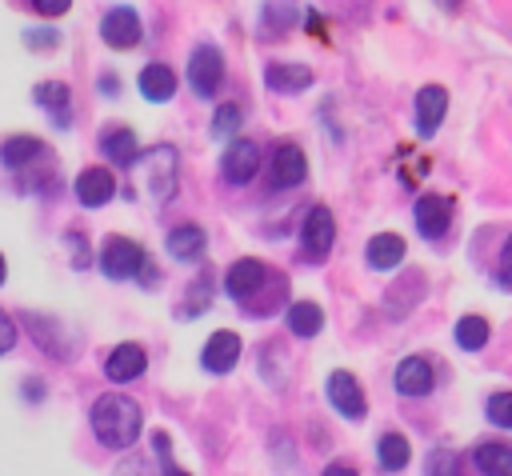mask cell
Listing matches in <instances>:
<instances>
[{"mask_svg": "<svg viewBox=\"0 0 512 476\" xmlns=\"http://www.w3.org/2000/svg\"><path fill=\"white\" fill-rule=\"evenodd\" d=\"M88 424H92V432H96V440H100L104 448L124 452V448L136 444L140 424H144V412H140V404H136L132 396H124V392H104V396H96V404H92V412H88Z\"/></svg>", "mask_w": 512, "mask_h": 476, "instance_id": "cell-1", "label": "cell"}, {"mask_svg": "<svg viewBox=\"0 0 512 476\" xmlns=\"http://www.w3.org/2000/svg\"><path fill=\"white\" fill-rule=\"evenodd\" d=\"M100 272H104L108 280H136V276H152L144 248H140L136 240H128V236H108V240L100 244Z\"/></svg>", "mask_w": 512, "mask_h": 476, "instance_id": "cell-2", "label": "cell"}, {"mask_svg": "<svg viewBox=\"0 0 512 476\" xmlns=\"http://www.w3.org/2000/svg\"><path fill=\"white\" fill-rule=\"evenodd\" d=\"M220 80H224V56L216 44H196L192 56H188V84L196 96L212 100L220 92Z\"/></svg>", "mask_w": 512, "mask_h": 476, "instance_id": "cell-3", "label": "cell"}, {"mask_svg": "<svg viewBox=\"0 0 512 476\" xmlns=\"http://www.w3.org/2000/svg\"><path fill=\"white\" fill-rule=\"evenodd\" d=\"M140 36H144V28H140L136 8L116 4V8H108V12H104V20H100V40H104L108 48H116V52L136 48V44H140Z\"/></svg>", "mask_w": 512, "mask_h": 476, "instance_id": "cell-4", "label": "cell"}, {"mask_svg": "<svg viewBox=\"0 0 512 476\" xmlns=\"http://www.w3.org/2000/svg\"><path fill=\"white\" fill-rule=\"evenodd\" d=\"M300 244H304V252H308L312 260H324V256L332 252V244H336V220H332V212H328L324 204H312V208L304 212Z\"/></svg>", "mask_w": 512, "mask_h": 476, "instance_id": "cell-5", "label": "cell"}, {"mask_svg": "<svg viewBox=\"0 0 512 476\" xmlns=\"http://www.w3.org/2000/svg\"><path fill=\"white\" fill-rule=\"evenodd\" d=\"M268 280H272L268 264H260V260L244 256V260H236V264L224 272V292H228L236 304H248V300H252Z\"/></svg>", "mask_w": 512, "mask_h": 476, "instance_id": "cell-6", "label": "cell"}, {"mask_svg": "<svg viewBox=\"0 0 512 476\" xmlns=\"http://www.w3.org/2000/svg\"><path fill=\"white\" fill-rule=\"evenodd\" d=\"M412 224H416V232L424 240H440L448 232V224H452V204L444 196H436V192H424L412 204Z\"/></svg>", "mask_w": 512, "mask_h": 476, "instance_id": "cell-7", "label": "cell"}, {"mask_svg": "<svg viewBox=\"0 0 512 476\" xmlns=\"http://www.w3.org/2000/svg\"><path fill=\"white\" fill-rule=\"evenodd\" d=\"M328 404L344 416V420H364L368 416V396L356 384L352 372H332L328 376Z\"/></svg>", "mask_w": 512, "mask_h": 476, "instance_id": "cell-8", "label": "cell"}, {"mask_svg": "<svg viewBox=\"0 0 512 476\" xmlns=\"http://www.w3.org/2000/svg\"><path fill=\"white\" fill-rule=\"evenodd\" d=\"M176 168H180V160H176L172 144H160V148L144 152V172H148V188H152L156 200H168L176 192Z\"/></svg>", "mask_w": 512, "mask_h": 476, "instance_id": "cell-9", "label": "cell"}, {"mask_svg": "<svg viewBox=\"0 0 512 476\" xmlns=\"http://www.w3.org/2000/svg\"><path fill=\"white\" fill-rule=\"evenodd\" d=\"M240 348H244V344H240L236 332H228V328L212 332V336L204 340V348H200V364H204V372H212V376L232 372L236 360H240Z\"/></svg>", "mask_w": 512, "mask_h": 476, "instance_id": "cell-10", "label": "cell"}, {"mask_svg": "<svg viewBox=\"0 0 512 476\" xmlns=\"http://www.w3.org/2000/svg\"><path fill=\"white\" fill-rule=\"evenodd\" d=\"M444 112H448V88H440V84H424V88L416 92V104H412L416 132H420V136H432V132L440 128Z\"/></svg>", "mask_w": 512, "mask_h": 476, "instance_id": "cell-11", "label": "cell"}, {"mask_svg": "<svg viewBox=\"0 0 512 476\" xmlns=\"http://www.w3.org/2000/svg\"><path fill=\"white\" fill-rule=\"evenodd\" d=\"M256 172H260V148H256V140H236L228 152H224V164H220V176L228 180V184H248V180H256Z\"/></svg>", "mask_w": 512, "mask_h": 476, "instance_id": "cell-12", "label": "cell"}, {"mask_svg": "<svg viewBox=\"0 0 512 476\" xmlns=\"http://www.w3.org/2000/svg\"><path fill=\"white\" fill-rule=\"evenodd\" d=\"M396 392L400 396H408V400H416V396H428L432 388H436V372H432V364L424 360V356H404L400 364H396Z\"/></svg>", "mask_w": 512, "mask_h": 476, "instance_id": "cell-13", "label": "cell"}, {"mask_svg": "<svg viewBox=\"0 0 512 476\" xmlns=\"http://www.w3.org/2000/svg\"><path fill=\"white\" fill-rule=\"evenodd\" d=\"M48 156H52L48 144L36 140V136H8V140L0 144V164H4V168H16V172H28L32 164H40V160H48Z\"/></svg>", "mask_w": 512, "mask_h": 476, "instance_id": "cell-14", "label": "cell"}, {"mask_svg": "<svg viewBox=\"0 0 512 476\" xmlns=\"http://www.w3.org/2000/svg\"><path fill=\"white\" fill-rule=\"evenodd\" d=\"M72 192H76V200H80L84 208H104V204L116 196V180H112L108 168H84V172L76 176Z\"/></svg>", "mask_w": 512, "mask_h": 476, "instance_id": "cell-15", "label": "cell"}, {"mask_svg": "<svg viewBox=\"0 0 512 476\" xmlns=\"http://www.w3.org/2000/svg\"><path fill=\"white\" fill-rule=\"evenodd\" d=\"M144 368H148V352H144L140 344H116V348L108 352V360H104V376H108L112 384H128V380H136Z\"/></svg>", "mask_w": 512, "mask_h": 476, "instance_id": "cell-16", "label": "cell"}, {"mask_svg": "<svg viewBox=\"0 0 512 476\" xmlns=\"http://www.w3.org/2000/svg\"><path fill=\"white\" fill-rule=\"evenodd\" d=\"M100 152L116 164V168H128L140 160V144H136V132L128 124H112L100 132Z\"/></svg>", "mask_w": 512, "mask_h": 476, "instance_id": "cell-17", "label": "cell"}, {"mask_svg": "<svg viewBox=\"0 0 512 476\" xmlns=\"http://www.w3.org/2000/svg\"><path fill=\"white\" fill-rule=\"evenodd\" d=\"M308 180V160H304V152L296 148V144H280L276 152H272V184L276 188H296V184H304Z\"/></svg>", "mask_w": 512, "mask_h": 476, "instance_id": "cell-18", "label": "cell"}, {"mask_svg": "<svg viewBox=\"0 0 512 476\" xmlns=\"http://www.w3.org/2000/svg\"><path fill=\"white\" fill-rule=\"evenodd\" d=\"M264 84H268V92L292 96V92H304V88H312V68H304V64H284V60H272V64L264 68Z\"/></svg>", "mask_w": 512, "mask_h": 476, "instance_id": "cell-19", "label": "cell"}, {"mask_svg": "<svg viewBox=\"0 0 512 476\" xmlns=\"http://www.w3.org/2000/svg\"><path fill=\"white\" fill-rule=\"evenodd\" d=\"M32 100L56 120V128H68V124H72V92H68L64 80H44V84H36Z\"/></svg>", "mask_w": 512, "mask_h": 476, "instance_id": "cell-20", "label": "cell"}, {"mask_svg": "<svg viewBox=\"0 0 512 476\" xmlns=\"http://www.w3.org/2000/svg\"><path fill=\"white\" fill-rule=\"evenodd\" d=\"M404 252H408L404 236H396V232H376V236L368 240V248H364V260H368V268H376V272H392V268L404 260Z\"/></svg>", "mask_w": 512, "mask_h": 476, "instance_id": "cell-21", "label": "cell"}, {"mask_svg": "<svg viewBox=\"0 0 512 476\" xmlns=\"http://www.w3.org/2000/svg\"><path fill=\"white\" fill-rule=\"evenodd\" d=\"M472 464L480 468V476H512V444H504V440H480L472 448Z\"/></svg>", "mask_w": 512, "mask_h": 476, "instance_id": "cell-22", "label": "cell"}, {"mask_svg": "<svg viewBox=\"0 0 512 476\" xmlns=\"http://www.w3.org/2000/svg\"><path fill=\"white\" fill-rule=\"evenodd\" d=\"M140 92H144V100H152V104H164V100H172L176 96V72L168 68V64H144L140 68Z\"/></svg>", "mask_w": 512, "mask_h": 476, "instance_id": "cell-23", "label": "cell"}, {"mask_svg": "<svg viewBox=\"0 0 512 476\" xmlns=\"http://www.w3.org/2000/svg\"><path fill=\"white\" fill-rule=\"evenodd\" d=\"M204 244H208V236H204L200 224H176V228L168 232V240H164L168 256H172V260H184V264H188V260H200Z\"/></svg>", "mask_w": 512, "mask_h": 476, "instance_id": "cell-24", "label": "cell"}, {"mask_svg": "<svg viewBox=\"0 0 512 476\" xmlns=\"http://www.w3.org/2000/svg\"><path fill=\"white\" fill-rule=\"evenodd\" d=\"M284 320H288V332L300 336V340H312V336L324 328V312H320V304H312V300L288 304V308H284Z\"/></svg>", "mask_w": 512, "mask_h": 476, "instance_id": "cell-25", "label": "cell"}, {"mask_svg": "<svg viewBox=\"0 0 512 476\" xmlns=\"http://www.w3.org/2000/svg\"><path fill=\"white\" fill-rule=\"evenodd\" d=\"M420 296H424V280H420L416 272H408V276H400V280L388 288L384 308H392V320H404V312H408Z\"/></svg>", "mask_w": 512, "mask_h": 476, "instance_id": "cell-26", "label": "cell"}, {"mask_svg": "<svg viewBox=\"0 0 512 476\" xmlns=\"http://www.w3.org/2000/svg\"><path fill=\"white\" fill-rule=\"evenodd\" d=\"M376 460H380L384 472H404L408 460H412V444H408L400 432H384V436L376 440Z\"/></svg>", "mask_w": 512, "mask_h": 476, "instance_id": "cell-27", "label": "cell"}, {"mask_svg": "<svg viewBox=\"0 0 512 476\" xmlns=\"http://www.w3.org/2000/svg\"><path fill=\"white\" fill-rule=\"evenodd\" d=\"M452 336H456V344H460L464 352H480V348L488 344V320H484V316H460Z\"/></svg>", "mask_w": 512, "mask_h": 476, "instance_id": "cell-28", "label": "cell"}, {"mask_svg": "<svg viewBox=\"0 0 512 476\" xmlns=\"http://www.w3.org/2000/svg\"><path fill=\"white\" fill-rule=\"evenodd\" d=\"M288 24H292V0H268L264 4V20H260V28H264L260 36L264 40H276Z\"/></svg>", "mask_w": 512, "mask_h": 476, "instance_id": "cell-29", "label": "cell"}, {"mask_svg": "<svg viewBox=\"0 0 512 476\" xmlns=\"http://www.w3.org/2000/svg\"><path fill=\"white\" fill-rule=\"evenodd\" d=\"M280 304H284V288H280V276H272V280H268V284H264V288H260L244 308H248L252 316H268V312H272V308H280Z\"/></svg>", "mask_w": 512, "mask_h": 476, "instance_id": "cell-30", "label": "cell"}, {"mask_svg": "<svg viewBox=\"0 0 512 476\" xmlns=\"http://www.w3.org/2000/svg\"><path fill=\"white\" fill-rule=\"evenodd\" d=\"M484 416L496 428H512V392H492L484 400Z\"/></svg>", "mask_w": 512, "mask_h": 476, "instance_id": "cell-31", "label": "cell"}, {"mask_svg": "<svg viewBox=\"0 0 512 476\" xmlns=\"http://www.w3.org/2000/svg\"><path fill=\"white\" fill-rule=\"evenodd\" d=\"M424 476H456V456L448 448H432L424 460Z\"/></svg>", "mask_w": 512, "mask_h": 476, "instance_id": "cell-32", "label": "cell"}, {"mask_svg": "<svg viewBox=\"0 0 512 476\" xmlns=\"http://www.w3.org/2000/svg\"><path fill=\"white\" fill-rule=\"evenodd\" d=\"M236 128H240V108L236 104H220L216 116H212V132L216 136H232Z\"/></svg>", "mask_w": 512, "mask_h": 476, "instance_id": "cell-33", "label": "cell"}, {"mask_svg": "<svg viewBox=\"0 0 512 476\" xmlns=\"http://www.w3.org/2000/svg\"><path fill=\"white\" fill-rule=\"evenodd\" d=\"M496 280H500V288H512V236H508V240H504V248H500Z\"/></svg>", "mask_w": 512, "mask_h": 476, "instance_id": "cell-34", "label": "cell"}, {"mask_svg": "<svg viewBox=\"0 0 512 476\" xmlns=\"http://www.w3.org/2000/svg\"><path fill=\"white\" fill-rule=\"evenodd\" d=\"M56 40H60L56 28H40V32L32 28V32H24V44L28 48H56Z\"/></svg>", "mask_w": 512, "mask_h": 476, "instance_id": "cell-35", "label": "cell"}, {"mask_svg": "<svg viewBox=\"0 0 512 476\" xmlns=\"http://www.w3.org/2000/svg\"><path fill=\"white\" fill-rule=\"evenodd\" d=\"M32 8H36L40 16H64V12L72 8V0H32Z\"/></svg>", "mask_w": 512, "mask_h": 476, "instance_id": "cell-36", "label": "cell"}, {"mask_svg": "<svg viewBox=\"0 0 512 476\" xmlns=\"http://www.w3.org/2000/svg\"><path fill=\"white\" fill-rule=\"evenodd\" d=\"M8 348H16V324H12V320L0 312V356H4Z\"/></svg>", "mask_w": 512, "mask_h": 476, "instance_id": "cell-37", "label": "cell"}, {"mask_svg": "<svg viewBox=\"0 0 512 476\" xmlns=\"http://www.w3.org/2000/svg\"><path fill=\"white\" fill-rule=\"evenodd\" d=\"M116 476H152V472H148V464H144L140 456H128V460L116 468Z\"/></svg>", "mask_w": 512, "mask_h": 476, "instance_id": "cell-38", "label": "cell"}, {"mask_svg": "<svg viewBox=\"0 0 512 476\" xmlns=\"http://www.w3.org/2000/svg\"><path fill=\"white\" fill-rule=\"evenodd\" d=\"M320 476H360V472H356L352 464H344V460H332V464H328Z\"/></svg>", "mask_w": 512, "mask_h": 476, "instance_id": "cell-39", "label": "cell"}, {"mask_svg": "<svg viewBox=\"0 0 512 476\" xmlns=\"http://www.w3.org/2000/svg\"><path fill=\"white\" fill-rule=\"evenodd\" d=\"M100 88H104V96H116L120 80H116V76H100Z\"/></svg>", "mask_w": 512, "mask_h": 476, "instance_id": "cell-40", "label": "cell"}, {"mask_svg": "<svg viewBox=\"0 0 512 476\" xmlns=\"http://www.w3.org/2000/svg\"><path fill=\"white\" fill-rule=\"evenodd\" d=\"M24 396H28V400H40V396H44V388H40V384H24Z\"/></svg>", "mask_w": 512, "mask_h": 476, "instance_id": "cell-41", "label": "cell"}, {"mask_svg": "<svg viewBox=\"0 0 512 476\" xmlns=\"http://www.w3.org/2000/svg\"><path fill=\"white\" fill-rule=\"evenodd\" d=\"M164 476H192V472H184V468H168Z\"/></svg>", "mask_w": 512, "mask_h": 476, "instance_id": "cell-42", "label": "cell"}, {"mask_svg": "<svg viewBox=\"0 0 512 476\" xmlns=\"http://www.w3.org/2000/svg\"><path fill=\"white\" fill-rule=\"evenodd\" d=\"M440 4H444V8H460L464 0H440Z\"/></svg>", "mask_w": 512, "mask_h": 476, "instance_id": "cell-43", "label": "cell"}, {"mask_svg": "<svg viewBox=\"0 0 512 476\" xmlns=\"http://www.w3.org/2000/svg\"><path fill=\"white\" fill-rule=\"evenodd\" d=\"M4 276H8V268H4V256H0V284H4Z\"/></svg>", "mask_w": 512, "mask_h": 476, "instance_id": "cell-44", "label": "cell"}]
</instances>
